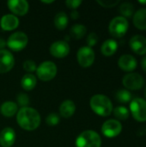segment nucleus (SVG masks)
<instances>
[{
	"label": "nucleus",
	"mask_w": 146,
	"mask_h": 147,
	"mask_svg": "<svg viewBox=\"0 0 146 147\" xmlns=\"http://www.w3.org/2000/svg\"><path fill=\"white\" fill-rule=\"evenodd\" d=\"M16 121L20 127L26 131H34L40 124L39 112L30 107L21 108L16 114Z\"/></svg>",
	"instance_id": "1"
},
{
	"label": "nucleus",
	"mask_w": 146,
	"mask_h": 147,
	"mask_svg": "<svg viewBox=\"0 0 146 147\" xmlns=\"http://www.w3.org/2000/svg\"><path fill=\"white\" fill-rule=\"evenodd\" d=\"M91 109L100 116H108L113 113V103L111 100L105 95L96 94L94 95L89 101Z\"/></svg>",
	"instance_id": "2"
},
{
	"label": "nucleus",
	"mask_w": 146,
	"mask_h": 147,
	"mask_svg": "<svg viewBox=\"0 0 146 147\" xmlns=\"http://www.w3.org/2000/svg\"><path fill=\"white\" fill-rule=\"evenodd\" d=\"M77 147H101L102 139L93 130H85L81 133L76 140Z\"/></svg>",
	"instance_id": "3"
},
{
	"label": "nucleus",
	"mask_w": 146,
	"mask_h": 147,
	"mask_svg": "<svg viewBox=\"0 0 146 147\" xmlns=\"http://www.w3.org/2000/svg\"><path fill=\"white\" fill-rule=\"evenodd\" d=\"M129 28V22L126 18L120 16L113 18L109 23L108 30L112 36L116 38L123 37Z\"/></svg>",
	"instance_id": "4"
},
{
	"label": "nucleus",
	"mask_w": 146,
	"mask_h": 147,
	"mask_svg": "<svg viewBox=\"0 0 146 147\" xmlns=\"http://www.w3.org/2000/svg\"><path fill=\"white\" fill-rule=\"evenodd\" d=\"M57 65L52 61H44L37 67L36 74L40 80L48 82L53 79L57 75Z\"/></svg>",
	"instance_id": "5"
},
{
	"label": "nucleus",
	"mask_w": 146,
	"mask_h": 147,
	"mask_svg": "<svg viewBox=\"0 0 146 147\" xmlns=\"http://www.w3.org/2000/svg\"><path fill=\"white\" fill-rule=\"evenodd\" d=\"M28 43V35L24 32H15L9 35L6 45L8 47L15 52H19L23 50Z\"/></svg>",
	"instance_id": "6"
},
{
	"label": "nucleus",
	"mask_w": 146,
	"mask_h": 147,
	"mask_svg": "<svg viewBox=\"0 0 146 147\" xmlns=\"http://www.w3.org/2000/svg\"><path fill=\"white\" fill-rule=\"evenodd\" d=\"M130 111L136 121H146V100L139 97L134 98L130 103Z\"/></svg>",
	"instance_id": "7"
},
{
	"label": "nucleus",
	"mask_w": 146,
	"mask_h": 147,
	"mask_svg": "<svg viewBox=\"0 0 146 147\" xmlns=\"http://www.w3.org/2000/svg\"><path fill=\"white\" fill-rule=\"evenodd\" d=\"M122 84L127 90H139L145 84L144 78L137 72H130L124 76Z\"/></svg>",
	"instance_id": "8"
},
{
	"label": "nucleus",
	"mask_w": 146,
	"mask_h": 147,
	"mask_svg": "<svg viewBox=\"0 0 146 147\" xmlns=\"http://www.w3.org/2000/svg\"><path fill=\"white\" fill-rule=\"evenodd\" d=\"M122 131L121 123L115 119H110L106 121L102 126V134L109 139H113L120 135Z\"/></svg>",
	"instance_id": "9"
},
{
	"label": "nucleus",
	"mask_w": 146,
	"mask_h": 147,
	"mask_svg": "<svg viewBox=\"0 0 146 147\" xmlns=\"http://www.w3.org/2000/svg\"><path fill=\"white\" fill-rule=\"evenodd\" d=\"M77 59L78 64L82 67H83V68L89 67L90 65H93V63L95 61V59H96L95 52L91 47H89L88 46L82 47L77 51Z\"/></svg>",
	"instance_id": "10"
},
{
	"label": "nucleus",
	"mask_w": 146,
	"mask_h": 147,
	"mask_svg": "<svg viewBox=\"0 0 146 147\" xmlns=\"http://www.w3.org/2000/svg\"><path fill=\"white\" fill-rule=\"evenodd\" d=\"M49 51L52 56L58 59H62L69 54L70 45L66 40H57L51 45Z\"/></svg>",
	"instance_id": "11"
},
{
	"label": "nucleus",
	"mask_w": 146,
	"mask_h": 147,
	"mask_svg": "<svg viewBox=\"0 0 146 147\" xmlns=\"http://www.w3.org/2000/svg\"><path fill=\"white\" fill-rule=\"evenodd\" d=\"M15 65V58L13 54L6 50H0V73H7Z\"/></svg>",
	"instance_id": "12"
},
{
	"label": "nucleus",
	"mask_w": 146,
	"mask_h": 147,
	"mask_svg": "<svg viewBox=\"0 0 146 147\" xmlns=\"http://www.w3.org/2000/svg\"><path fill=\"white\" fill-rule=\"evenodd\" d=\"M9 9L14 16H25L29 9V4L26 0H9L7 2Z\"/></svg>",
	"instance_id": "13"
},
{
	"label": "nucleus",
	"mask_w": 146,
	"mask_h": 147,
	"mask_svg": "<svg viewBox=\"0 0 146 147\" xmlns=\"http://www.w3.org/2000/svg\"><path fill=\"white\" fill-rule=\"evenodd\" d=\"M129 46L138 55L146 54V38L141 34H136L130 39Z\"/></svg>",
	"instance_id": "14"
},
{
	"label": "nucleus",
	"mask_w": 146,
	"mask_h": 147,
	"mask_svg": "<svg viewBox=\"0 0 146 147\" xmlns=\"http://www.w3.org/2000/svg\"><path fill=\"white\" fill-rule=\"evenodd\" d=\"M118 65L119 67L124 71H127V72H132L133 71H134L138 65V62L137 59H135V57H133L131 54H123L122 56L120 57L119 60H118Z\"/></svg>",
	"instance_id": "15"
},
{
	"label": "nucleus",
	"mask_w": 146,
	"mask_h": 147,
	"mask_svg": "<svg viewBox=\"0 0 146 147\" xmlns=\"http://www.w3.org/2000/svg\"><path fill=\"white\" fill-rule=\"evenodd\" d=\"M16 134L13 128L5 127L0 133V146L2 147H11L15 142Z\"/></svg>",
	"instance_id": "16"
},
{
	"label": "nucleus",
	"mask_w": 146,
	"mask_h": 147,
	"mask_svg": "<svg viewBox=\"0 0 146 147\" xmlns=\"http://www.w3.org/2000/svg\"><path fill=\"white\" fill-rule=\"evenodd\" d=\"M0 25L2 29L5 31H12L19 26V19L13 14H7L1 18Z\"/></svg>",
	"instance_id": "17"
},
{
	"label": "nucleus",
	"mask_w": 146,
	"mask_h": 147,
	"mask_svg": "<svg viewBox=\"0 0 146 147\" xmlns=\"http://www.w3.org/2000/svg\"><path fill=\"white\" fill-rule=\"evenodd\" d=\"M18 112V105L12 101H6L0 106V113L7 118L13 117Z\"/></svg>",
	"instance_id": "18"
},
{
	"label": "nucleus",
	"mask_w": 146,
	"mask_h": 147,
	"mask_svg": "<svg viewBox=\"0 0 146 147\" xmlns=\"http://www.w3.org/2000/svg\"><path fill=\"white\" fill-rule=\"evenodd\" d=\"M134 26L140 30H146V8L137 10L133 16Z\"/></svg>",
	"instance_id": "19"
},
{
	"label": "nucleus",
	"mask_w": 146,
	"mask_h": 147,
	"mask_svg": "<svg viewBox=\"0 0 146 147\" xmlns=\"http://www.w3.org/2000/svg\"><path fill=\"white\" fill-rule=\"evenodd\" d=\"M76 112V105L73 101L71 100H65L64 101L59 107V113L60 115L65 119L71 118Z\"/></svg>",
	"instance_id": "20"
},
{
	"label": "nucleus",
	"mask_w": 146,
	"mask_h": 147,
	"mask_svg": "<svg viewBox=\"0 0 146 147\" xmlns=\"http://www.w3.org/2000/svg\"><path fill=\"white\" fill-rule=\"evenodd\" d=\"M117 49H118V43L113 39L106 40L102 43V47H101L102 53L106 57L113 56L116 53Z\"/></svg>",
	"instance_id": "21"
},
{
	"label": "nucleus",
	"mask_w": 146,
	"mask_h": 147,
	"mask_svg": "<svg viewBox=\"0 0 146 147\" xmlns=\"http://www.w3.org/2000/svg\"><path fill=\"white\" fill-rule=\"evenodd\" d=\"M36 84H37L36 77L33 75L32 73L25 74L21 80L22 88L25 90L26 91H30L34 90V88L36 86Z\"/></svg>",
	"instance_id": "22"
},
{
	"label": "nucleus",
	"mask_w": 146,
	"mask_h": 147,
	"mask_svg": "<svg viewBox=\"0 0 146 147\" xmlns=\"http://www.w3.org/2000/svg\"><path fill=\"white\" fill-rule=\"evenodd\" d=\"M54 25L59 30H64L68 25V16L65 12L60 11L54 17Z\"/></svg>",
	"instance_id": "23"
},
{
	"label": "nucleus",
	"mask_w": 146,
	"mask_h": 147,
	"mask_svg": "<svg viewBox=\"0 0 146 147\" xmlns=\"http://www.w3.org/2000/svg\"><path fill=\"white\" fill-rule=\"evenodd\" d=\"M86 27L83 24H75L71 28V35L77 40L82 39L86 34Z\"/></svg>",
	"instance_id": "24"
},
{
	"label": "nucleus",
	"mask_w": 146,
	"mask_h": 147,
	"mask_svg": "<svg viewBox=\"0 0 146 147\" xmlns=\"http://www.w3.org/2000/svg\"><path fill=\"white\" fill-rule=\"evenodd\" d=\"M120 12L122 15L121 16L126 18V17H131L134 14V6L133 3L126 2L121 3L120 7Z\"/></svg>",
	"instance_id": "25"
},
{
	"label": "nucleus",
	"mask_w": 146,
	"mask_h": 147,
	"mask_svg": "<svg viewBox=\"0 0 146 147\" xmlns=\"http://www.w3.org/2000/svg\"><path fill=\"white\" fill-rule=\"evenodd\" d=\"M114 116L120 121H126L129 117V110L124 106H119L113 109Z\"/></svg>",
	"instance_id": "26"
},
{
	"label": "nucleus",
	"mask_w": 146,
	"mask_h": 147,
	"mask_svg": "<svg viewBox=\"0 0 146 147\" xmlns=\"http://www.w3.org/2000/svg\"><path fill=\"white\" fill-rule=\"evenodd\" d=\"M116 99L121 103H127L132 100V93L127 90H120L116 93Z\"/></svg>",
	"instance_id": "27"
},
{
	"label": "nucleus",
	"mask_w": 146,
	"mask_h": 147,
	"mask_svg": "<svg viewBox=\"0 0 146 147\" xmlns=\"http://www.w3.org/2000/svg\"><path fill=\"white\" fill-rule=\"evenodd\" d=\"M60 121V118H59V115L58 114H55V113H52L50 115H48L46 118V122L48 126H51V127H54V126H57Z\"/></svg>",
	"instance_id": "28"
},
{
	"label": "nucleus",
	"mask_w": 146,
	"mask_h": 147,
	"mask_svg": "<svg viewBox=\"0 0 146 147\" xmlns=\"http://www.w3.org/2000/svg\"><path fill=\"white\" fill-rule=\"evenodd\" d=\"M29 97L27 94L25 93H20L17 96V103L19 106H21V108H25V107H28L29 104Z\"/></svg>",
	"instance_id": "29"
},
{
	"label": "nucleus",
	"mask_w": 146,
	"mask_h": 147,
	"mask_svg": "<svg viewBox=\"0 0 146 147\" xmlns=\"http://www.w3.org/2000/svg\"><path fill=\"white\" fill-rule=\"evenodd\" d=\"M23 69H24L26 71H28V73L36 71V70H37L36 63H35L34 60H32V59L25 60L24 63H23Z\"/></svg>",
	"instance_id": "30"
},
{
	"label": "nucleus",
	"mask_w": 146,
	"mask_h": 147,
	"mask_svg": "<svg viewBox=\"0 0 146 147\" xmlns=\"http://www.w3.org/2000/svg\"><path fill=\"white\" fill-rule=\"evenodd\" d=\"M96 2L104 8H113L120 3L119 0H97Z\"/></svg>",
	"instance_id": "31"
},
{
	"label": "nucleus",
	"mask_w": 146,
	"mask_h": 147,
	"mask_svg": "<svg viewBox=\"0 0 146 147\" xmlns=\"http://www.w3.org/2000/svg\"><path fill=\"white\" fill-rule=\"evenodd\" d=\"M98 41V36L96 33H90L88 37H87V44L88 47H91L93 46H95Z\"/></svg>",
	"instance_id": "32"
},
{
	"label": "nucleus",
	"mask_w": 146,
	"mask_h": 147,
	"mask_svg": "<svg viewBox=\"0 0 146 147\" xmlns=\"http://www.w3.org/2000/svg\"><path fill=\"white\" fill-rule=\"evenodd\" d=\"M81 3H82V1L81 0H67L65 2L66 6L68 8L73 9H76L77 8H78Z\"/></svg>",
	"instance_id": "33"
},
{
	"label": "nucleus",
	"mask_w": 146,
	"mask_h": 147,
	"mask_svg": "<svg viewBox=\"0 0 146 147\" xmlns=\"http://www.w3.org/2000/svg\"><path fill=\"white\" fill-rule=\"evenodd\" d=\"M141 67H142L143 71L146 72V56L143 57V59H141Z\"/></svg>",
	"instance_id": "34"
},
{
	"label": "nucleus",
	"mask_w": 146,
	"mask_h": 147,
	"mask_svg": "<svg viewBox=\"0 0 146 147\" xmlns=\"http://www.w3.org/2000/svg\"><path fill=\"white\" fill-rule=\"evenodd\" d=\"M71 17L73 19V20H76L77 18H79V13L77 11V10H73L71 14Z\"/></svg>",
	"instance_id": "35"
},
{
	"label": "nucleus",
	"mask_w": 146,
	"mask_h": 147,
	"mask_svg": "<svg viewBox=\"0 0 146 147\" xmlns=\"http://www.w3.org/2000/svg\"><path fill=\"white\" fill-rule=\"evenodd\" d=\"M5 46H6V41L3 39L0 38V50H3L5 47Z\"/></svg>",
	"instance_id": "36"
},
{
	"label": "nucleus",
	"mask_w": 146,
	"mask_h": 147,
	"mask_svg": "<svg viewBox=\"0 0 146 147\" xmlns=\"http://www.w3.org/2000/svg\"><path fill=\"white\" fill-rule=\"evenodd\" d=\"M53 2H54L53 0H51V1H44V0H41V3H47V4H48V3H49V4H50V3H52Z\"/></svg>",
	"instance_id": "37"
},
{
	"label": "nucleus",
	"mask_w": 146,
	"mask_h": 147,
	"mask_svg": "<svg viewBox=\"0 0 146 147\" xmlns=\"http://www.w3.org/2000/svg\"><path fill=\"white\" fill-rule=\"evenodd\" d=\"M139 3L141 4H146V1H139Z\"/></svg>",
	"instance_id": "38"
},
{
	"label": "nucleus",
	"mask_w": 146,
	"mask_h": 147,
	"mask_svg": "<svg viewBox=\"0 0 146 147\" xmlns=\"http://www.w3.org/2000/svg\"><path fill=\"white\" fill-rule=\"evenodd\" d=\"M145 98H146V87H145Z\"/></svg>",
	"instance_id": "39"
}]
</instances>
